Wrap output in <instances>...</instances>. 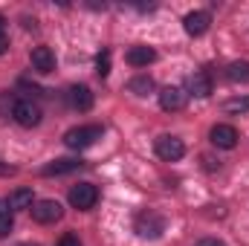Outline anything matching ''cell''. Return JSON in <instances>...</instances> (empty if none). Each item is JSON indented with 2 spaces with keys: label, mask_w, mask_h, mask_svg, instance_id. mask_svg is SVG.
Segmentation results:
<instances>
[{
  "label": "cell",
  "mask_w": 249,
  "mask_h": 246,
  "mask_svg": "<svg viewBox=\"0 0 249 246\" xmlns=\"http://www.w3.org/2000/svg\"><path fill=\"white\" fill-rule=\"evenodd\" d=\"M32 188H15L9 194V209L12 211H20V209H32Z\"/></svg>",
  "instance_id": "14"
},
{
  "label": "cell",
  "mask_w": 249,
  "mask_h": 246,
  "mask_svg": "<svg viewBox=\"0 0 249 246\" xmlns=\"http://www.w3.org/2000/svg\"><path fill=\"white\" fill-rule=\"evenodd\" d=\"M0 174H3V177H9V174H15V168H6V165H0Z\"/></svg>",
  "instance_id": "24"
},
{
  "label": "cell",
  "mask_w": 249,
  "mask_h": 246,
  "mask_svg": "<svg viewBox=\"0 0 249 246\" xmlns=\"http://www.w3.org/2000/svg\"><path fill=\"white\" fill-rule=\"evenodd\" d=\"M136 232L142 238H160L165 232V220L160 214H154V211H145V214L136 217Z\"/></svg>",
  "instance_id": "5"
},
{
  "label": "cell",
  "mask_w": 249,
  "mask_h": 246,
  "mask_svg": "<svg viewBox=\"0 0 249 246\" xmlns=\"http://www.w3.org/2000/svg\"><path fill=\"white\" fill-rule=\"evenodd\" d=\"M20 246H38V244H20Z\"/></svg>",
  "instance_id": "26"
},
{
  "label": "cell",
  "mask_w": 249,
  "mask_h": 246,
  "mask_svg": "<svg viewBox=\"0 0 249 246\" xmlns=\"http://www.w3.org/2000/svg\"><path fill=\"white\" fill-rule=\"evenodd\" d=\"M183 154H186V145H183L180 136H160V139H157V157H160V159L177 162Z\"/></svg>",
  "instance_id": "4"
},
{
  "label": "cell",
  "mask_w": 249,
  "mask_h": 246,
  "mask_svg": "<svg viewBox=\"0 0 249 246\" xmlns=\"http://www.w3.org/2000/svg\"><path fill=\"white\" fill-rule=\"evenodd\" d=\"M209 139H212V145H214V148L232 151V148L238 145V130H235L232 124H214V127H212V133H209Z\"/></svg>",
  "instance_id": "7"
},
{
  "label": "cell",
  "mask_w": 249,
  "mask_h": 246,
  "mask_svg": "<svg viewBox=\"0 0 249 246\" xmlns=\"http://www.w3.org/2000/svg\"><path fill=\"white\" fill-rule=\"evenodd\" d=\"M96 139H102V124H81V127H70L64 133V145L72 148V151L90 148Z\"/></svg>",
  "instance_id": "1"
},
{
  "label": "cell",
  "mask_w": 249,
  "mask_h": 246,
  "mask_svg": "<svg viewBox=\"0 0 249 246\" xmlns=\"http://www.w3.org/2000/svg\"><path fill=\"white\" fill-rule=\"evenodd\" d=\"M29 58H32V67H35L38 72H53V70H55V55H53L50 47H35Z\"/></svg>",
  "instance_id": "10"
},
{
  "label": "cell",
  "mask_w": 249,
  "mask_h": 246,
  "mask_svg": "<svg viewBox=\"0 0 249 246\" xmlns=\"http://www.w3.org/2000/svg\"><path fill=\"white\" fill-rule=\"evenodd\" d=\"M127 90L136 93V96H148L154 90V81H151V75H136V78L127 81Z\"/></svg>",
  "instance_id": "17"
},
{
  "label": "cell",
  "mask_w": 249,
  "mask_h": 246,
  "mask_svg": "<svg viewBox=\"0 0 249 246\" xmlns=\"http://www.w3.org/2000/svg\"><path fill=\"white\" fill-rule=\"evenodd\" d=\"M188 87H191V93H194L197 99H206V96H212V78H209V72H194Z\"/></svg>",
  "instance_id": "15"
},
{
  "label": "cell",
  "mask_w": 249,
  "mask_h": 246,
  "mask_svg": "<svg viewBox=\"0 0 249 246\" xmlns=\"http://www.w3.org/2000/svg\"><path fill=\"white\" fill-rule=\"evenodd\" d=\"M160 107H162L165 113L183 110V107H186V93H183L180 87H165V90L160 93Z\"/></svg>",
  "instance_id": "8"
},
{
  "label": "cell",
  "mask_w": 249,
  "mask_h": 246,
  "mask_svg": "<svg viewBox=\"0 0 249 246\" xmlns=\"http://www.w3.org/2000/svg\"><path fill=\"white\" fill-rule=\"evenodd\" d=\"M154 58H157V53L151 47H130L127 55H124V61L130 64V67H148Z\"/></svg>",
  "instance_id": "12"
},
{
  "label": "cell",
  "mask_w": 249,
  "mask_h": 246,
  "mask_svg": "<svg viewBox=\"0 0 249 246\" xmlns=\"http://www.w3.org/2000/svg\"><path fill=\"white\" fill-rule=\"evenodd\" d=\"M223 110H226V113H247V110H249V96H238V99H229V102L223 105Z\"/></svg>",
  "instance_id": "18"
},
{
  "label": "cell",
  "mask_w": 249,
  "mask_h": 246,
  "mask_svg": "<svg viewBox=\"0 0 249 246\" xmlns=\"http://www.w3.org/2000/svg\"><path fill=\"white\" fill-rule=\"evenodd\" d=\"M58 246H81V244H78V238H75V235H64Z\"/></svg>",
  "instance_id": "21"
},
{
  "label": "cell",
  "mask_w": 249,
  "mask_h": 246,
  "mask_svg": "<svg viewBox=\"0 0 249 246\" xmlns=\"http://www.w3.org/2000/svg\"><path fill=\"white\" fill-rule=\"evenodd\" d=\"M9 232H12V211L0 209V238H6Z\"/></svg>",
  "instance_id": "19"
},
{
  "label": "cell",
  "mask_w": 249,
  "mask_h": 246,
  "mask_svg": "<svg viewBox=\"0 0 249 246\" xmlns=\"http://www.w3.org/2000/svg\"><path fill=\"white\" fill-rule=\"evenodd\" d=\"M75 168H81V159H55V162H50V165H44V177H58V174H70V171H75Z\"/></svg>",
  "instance_id": "13"
},
{
  "label": "cell",
  "mask_w": 249,
  "mask_h": 246,
  "mask_svg": "<svg viewBox=\"0 0 249 246\" xmlns=\"http://www.w3.org/2000/svg\"><path fill=\"white\" fill-rule=\"evenodd\" d=\"M197 246H223V241H217V238H203V241H197Z\"/></svg>",
  "instance_id": "22"
},
{
  "label": "cell",
  "mask_w": 249,
  "mask_h": 246,
  "mask_svg": "<svg viewBox=\"0 0 249 246\" xmlns=\"http://www.w3.org/2000/svg\"><path fill=\"white\" fill-rule=\"evenodd\" d=\"M61 214H64V209L58 200H38L32 206V217L38 223H55V220H61Z\"/></svg>",
  "instance_id": "6"
},
{
  "label": "cell",
  "mask_w": 249,
  "mask_h": 246,
  "mask_svg": "<svg viewBox=\"0 0 249 246\" xmlns=\"http://www.w3.org/2000/svg\"><path fill=\"white\" fill-rule=\"evenodd\" d=\"M12 116L20 127H35L41 122V107L35 102H29V99H20V102L12 105Z\"/></svg>",
  "instance_id": "3"
},
{
  "label": "cell",
  "mask_w": 249,
  "mask_h": 246,
  "mask_svg": "<svg viewBox=\"0 0 249 246\" xmlns=\"http://www.w3.org/2000/svg\"><path fill=\"white\" fill-rule=\"evenodd\" d=\"M96 70H99V75H107L110 72V53H102L96 58Z\"/></svg>",
  "instance_id": "20"
},
{
  "label": "cell",
  "mask_w": 249,
  "mask_h": 246,
  "mask_svg": "<svg viewBox=\"0 0 249 246\" xmlns=\"http://www.w3.org/2000/svg\"><path fill=\"white\" fill-rule=\"evenodd\" d=\"M6 47H9V38H6V29L0 32V53H6Z\"/></svg>",
  "instance_id": "23"
},
{
  "label": "cell",
  "mask_w": 249,
  "mask_h": 246,
  "mask_svg": "<svg viewBox=\"0 0 249 246\" xmlns=\"http://www.w3.org/2000/svg\"><path fill=\"white\" fill-rule=\"evenodd\" d=\"M226 75L235 84H249V61H232L229 70H226Z\"/></svg>",
  "instance_id": "16"
},
{
  "label": "cell",
  "mask_w": 249,
  "mask_h": 246,
  "mask_svg": "<svg viewBox=\"0 0 249 246\" xmlns=\"http://www.w3.org/2000/svg\"><path fill=\"white\" fill-rule=\"evenodd\" d=\"M96 200H99V188L93 183H78L70 188V206L72 209H78V211H87V209H93L96 206Z\"/></svg>",
  "instance_id": "2"
},
{
  "label": "cell",
  "mask_w": 249,
  "mask_h": 246,
  "mask_svg": "<svg viewBox=\"0 0 249 246\" xmlns=\"http://www.w3.org/2000/svg\"><path fill=\"white\" fill-rule=\"evenodd\" d=\"M209 23H212V15H209V12H188L186 18H183V26H186V32L191 35V38L206 35Z\"/></svg>",
  "instance_id": "9"
},
{
  "label": "cell",
  "mask_w": 249,
  "mask_h": 246,
  "mask_svg": "<svg viewBox=\"0 0 249 246\" xmlns=\"http://www.w3.org/2000/svg\"><path fill=\"white\" fill-rule=\"evenodd\" d=\"M0 32H3V18H0Z\"/></svg>",
  "instance_id": "25"
},
{
  "label": "cell",
  "mask_w": 249,
  "mask_h": 246,
  "mask_svg": "<svg viewBox=\"0 0 249 246\" xmlns=\"http://www.w3.org/2000/svg\"><path fill=\"white\" fill-rule=\"evenodd\" d=\"M70 105H72L75 110H90V107H93V93H90V87L75 84V87L70 90Z\"/></svg>",
  "instance_id": "11"
}]
</instances>
